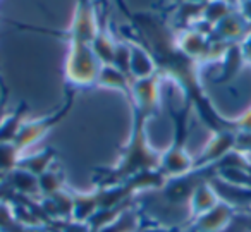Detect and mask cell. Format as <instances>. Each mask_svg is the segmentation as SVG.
<instances>
[{"mask_svg": "<svg viewBox=\"0 0 251 232\" xmlns=\"http://www.w3.org/2000/svg\"><path fill=\"white\" fill-rule=\"evenodd\" d=\"M26 122V105H19L14 112H9L0 126V141L14 143L16 136L19 134L23 124Z\"/></svg>", "mask_w": 251, "mask_h": 232, "instance_id": "cell-17", "label": "cell"}, {"mask_svg": "<svg viewBox=\"0 0 251 232\" xmlns=\"http://www.w3.org/2000/svg\"><path fill=\"white\" fill-rule=\"evenodd\" d=\"M176 138L174 143L165 150L160 155V170L167 179H174V177H181L186 174H191L196 170L195 158L186 152L184 141H182V129H184V122L176 126Z\"/></svg>", "mask_w": 251, "mask_h": 232, "instance_id": "cell-5", "label": "cell"}, {"mask_svg": "<svg viewBox=\"0 0 251 232\" xmlns=\"http://www.w3.org/2000/svg\"><path fill=\"white\" fill-rule=\"evenodd\" d=\"M133 128H131L129 141L122 148V155L119 156L115 167L108 174V182L105 187L119 184L129 179L143 170H155L160 167V155L150 146L147 138V121L148 117L140 112L133 110Z\"/></svg>", "mask_w": 251, "mask_h": 232, "instance_id": "cell-1", "label": "cell"}, {"mask_svg": "<svg viewBox=\"0 0 251 232\" xmlns=\"http://www.w3.org/2000/svg\"><path fill=\"white\" fill-rule=\"evenodd\" d=\"M138 229V215L133 210H124L112 224L103 227L98 232H136Z\"/></svg>", "mask_w": 251, "mask_h": 232, "instance_id": "cell-21", "label": "cell"}, {"mask_svg": "<svg viewBox=\"0 0 251 232\" xmlns=\"http://www.w3.org/2000/svg\"><path fill=\"white\" fill-rule=\"evenodd\" d=\"M38 184H40V194L45 198L64 191V179L59 170L53 169V167L38 177Z\"/></svg>", "mask_w": 251, "mask_h": 232, "instance_id": "cell-20", "label": "cell"}, {"mask_svg": "<svg viewBox=\"0 0 251 232\" xmlns=\"http://www.w3.org/2000/svg\"><path fill=\"white\" fill-rule=\"evenodd\" d=\"M131 42V60H129V76L131 79H143L158 74V64L151 50L141 42Z\"/></svg>", "mask_w": 251, "mask_h": 232, "instance_id": "cell-8", "label": "cell"}, {"mask_svg": "<svg viewBox=\"0 0 251 232\" xmlns=\"http://www.w3.org/2000/svg\"><path fill=\"white\" fill-rule=\"evenodd\" d=\"M97 84L101 88H108V90H115V91H122L126 97L129 98V91H131V79L127 74H124L121 69H117L112 64H105L100 67V73L97 77Z\"/></svg>", "mask_w": 251, "mask_h": 232, "instance_id": "cell-12", "label": "cell"}, {"mask_svg": "<svg viewBox=\"0 0 251 232\" xmlns=\"http://www.w3.org/2000/svg\"><path fill=\"white\" fill-rule=\"evenodd\" d=\"M23 153L14 143L0 141V176H7L19 167Z\"/></svg>", "mask_w": 251, "mask_h": 232, "instance_id": "cell-19", "label": "cell"}, {"mask_svg": "<svg viewBox=\"0 0 251 232\" xmlns=\"http://www.w3.org/2000/svg\"><path fill=\"white\" fill-rule=\"evenodd\" d=\"M7 108H5V100H0V126L4 122V119L7 117Z\"/></svg>", "mask_w": 251, "mask_h": 232, "instance_id": "cell-25", "label": "cell"}, {"mask_svg": "<svg viewBox=\"0 0 251 232\" xmlns=\"http://www.w3.org/2000/svg\"><path fill=\"white\" fill-rule=\"evenodd\" d=\"M219 203V198H217V191L212 184L201 182L198 184L195 191H193L191 198H189V208H191V213L195 217L206 213L208 210H212L215 205Z\"/></svg>", "mask_w": 251, "mask_h": 232, "instance_id": "cell-13", "label": "cell"}, {"mask_svg": "<svg viewBox=\"0 0 251 232\" xmlns=\"http://www.w3.org/2000/svg\"><path fill=\"white\" fill-rule=\"evenodd\" d=\"M160 74H155L143 79H134L131 84L129 100L133 110L140 112L145 117H151L160 107Z\"/></svg>", "mask_w": 251, "mask_h": 232, "instance_id": "cell-6", "label": "cell"}, {"mask_svg": "<svg viewBox=\"0 0 251 232\" xmlns=\"http://www.w3.org/2000/svg\"><path fill=\"white\" fill-rule=\"evenodd\" d=\"M236 143L237 138L232 129H217V131H213L212 138L206 141L203 152L200 153L198 158H195V167L198 169V167L203 165L219 163L224 156L232 152Z\"/></svg>", "mask_w": 251, "mask_h": 232, "instance_id": "cell-7", "label": "cell"}, {"mask_svg": "<svg viewBox=\"0 0 251 232\" xmlns=\"http://www.w3.org/2000/svg\"><path fill=\"white\" fill-rule=\"evenodd\" d=\"M115 45H117V40L114 38L110 28H107L105 25H101L100 31L97 33L95 40L91 42V49H93L95 55H97V59L100 60L101 66L114 62Z\"/></svg>", "mask_w": 251, "mask_h": 232, "instance_id": "cell-15", "label": "cell"}, {"mask_svg": "<svg viewBox=\"0 0 251 232\" xmlns=\"http://www.w3.org/2000/svg\"><path fill=\"white\" fill-rule=\"evenodd\" d=\"M241 52L244 55V60H251V31L248 33L243 38V43H241Z\"/></svg>", "mask_w": 251, "mask_h": 232, "instance_id": "cell-24", "label": "cell"}, {"mask_svg": "<svg viewBox=\"0 0 251 232\" xmlns=\"http://www.w3.org/2000/svg\"><path fill=\"white\" fill-rule=\"evenodd\" d=\"M232 217V208L226 203H217L212 210L200 215L196 220V231L198 232H220Z\"/></svg>", "mask_w": 251, "mask_h": 232, "instance_id": "cell-11", "label": "cell"}, {"mask_svg": "<svg viewBox=\"0 0 251 232\" xmlns=\"http://www.w3.org/2000/svg\"><path fill=\"white\" fill-rule=\"evenodd\" d=\"M100 28L101 23L98 19L95 0H77L73 21L67 29V42H83L91 45Z\"/></svg>", "mask_w": 251, "mask_h": 232, "instance_id": "cell-3", "label": "cell"}, {"mask_svg": "<svg viewBox=\"0 0 251 232\" xmlns=\"http://www.w3.org/2000/svg\"><path fill=\"white\" fill-rule=\"evenodd\" d=\"M71 105H73V95H71L69 102L64 103V107L60 108V110H57L55 114L45 115V117H42V119H31V121H26L25 124H23L19 134L16 136V139H14V145L18 146L19 152L25 155V153H28L29 150L36 145V143L42 141V139L45 138L50 131H52L53 126L59 124V122L62 121L64 115L69 112Z\"/></svg>", "mask_w": 251, "mask_h": 232, "instance_id": "cell-4", "label": "cell"}, {"mask_svg": "<svg viewBox=\"0 0 251 232\" xmlns=\"http://www.w3.org/2000/svg\"><path fill=\"white\" fill-rule=\"evenodd\" d=\"M236 11L239 12L248 23H251V0H237Z\"/></svg>", "mask_w": 251, "mask_h": 232, "instance_id": "cell-23", "label": "cell"}, {"mask_svg": "<svg viewBox=\"0 0 251 232\" xmlns=\"http://www.w3.org/2000/svg\"><path fill=\"white\" fill-rule=\"evenodd\" d=\"M236 11L230 0H210L203 5L201 11V21H205L206 25H210L213 28L215 25H219L222 19H226L227 16H230Z\"/></svg>", "mask_w": 251, "mask_h": 232, "instance_id": "cell-18", "label": "cell"}, {"mask_svg": "<svg viewBox=\"0 0 251 232\" xmlns=\"http://www.w3.org/2000/svg\"><path fill=\"white\" fill-rule=\"evenodd\" d=\"M176 2H189V4H206L210 0H176Z\"/></svg>", "mask_w": 251, "mask_h": 232, "instance_id": "cell-26", "label": "cell"}, {"mask_svg": "<svg viewBox=\"0 0 251 232\" xmlns=\"http://www.w3.org/2000/svg\"><path fill=\"white\" fill-rule=\"evenodd\" d=\"M129 60H131V42L129 40H117L112 66H115L117 69H121L122 73L129 76Z\"/></svg>", "mask_w": 251, "mask_h": 232, "instance_id": "cell-22", "label": "cell"}, {"mask_svg": "<svg viewBox=\"0 0 251 232\" xmlns=\"http://www.w3.org/2000/svg\"><path fill=\"white\" fill-rule=\"evenodd\" d=\"M210 36L201 33L198 28H181L176 29V47L182 55L189 57L193 60H201L205 55V50L208 47Z\"/></svg>", "mask_w": 251, "mask_h": 232, "instance_id": "cell-9", "label": "cell"}, {"mask_svg": "<svg viewBox=\"0 0 251 232\" xmlns=\"http://www.w3.org/2000/svg\"><path fill=\"white\" fill-rule=\"evenodd\" d=\"M66 62H64V76L66 81L73 86L86 88L97 84V77L100 73V60L97 59L90 43L83 42H67Z\"/></svg>", "mask_w": 251, "mask_h": 232, "instance_id": "cell-2", "label": "cell"}, {"mask_svg": "<svg viewBox=\"0 0 251 232\" xmlns=\"http://www.w3.org/2000/svg\"><path fill=\"white\" fill-rule=\"evenodd\" d=\"M248 33H250L248 31V21L239 12L234 11L230 16L222 19L219 25L213 26L210 38L213 36L215 40H222V42H226V43H234V42H237V40L244 38Z\"/></svg>", "mask_w": 251, "mask_h": 232, "instance_id": "cell-10", "label": "cell"}, {"mask_svg": "<svg viewBox=\"0 0 251 232\" xmlns=\"http://www.w3.org/2000/svg\"><path fill=\"white\" fill-rule=\"evenodd\" d=\"M5 180L11 184L12 189H16L18 193L26 194V196H40V184H38V177L35 174L28 172L25 169H14L11 174L5 176Z\"/></svg>", "mask_w": 251, "mask_h": 232, "instance_id": "cell-16", "label": "cell"}, {"mask_svg": "<svg viewBox=\"0 0 251 232\" xmlns=\"http://www.w3.org/2000/svg\"><path fill=\"white\" fill-rule=\"evenodd\" d=\"M53 162H55V150L45 148L42 152L25 153L21 156V162H19V169H25L28 172L35 174L36 177H40L43 172L52 169Z\"/></svg>", "mask_w": 251, "mask_h": 232, "instance_id": "cell-14", "label": "cell"}]
</instances>
